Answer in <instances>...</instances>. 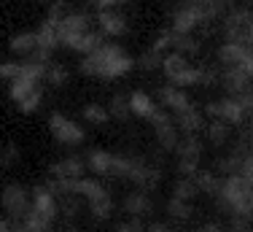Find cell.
Segmentation results:
<instances>
[{"instance_id": "1", "label": "cell", "mask_w": 253, "mask_h": 232, "mask_svg": "<svg viewBox=\"0 0 253 232\" xmlns=\"http://www.w3.org/2000/svg\"><path fill=\"white\" fill-rule=\"evenodd\" d=\"M132 68H135V59L124 52L119 44H102L94 49V52L84 54L78 70L89 78H100V81H113V78H122L126 76Z\"/></svg>"}, {"instance_id": "2", "label": "cell", "mask_w": 253, "mask_h": 232, "mask_svg": "<svg viewBox=\"0 0 253 232\" xmlns=\"http://www.w3.org/2000/svg\"><path fill=\"white\" fill-rule=\"evenodd\" d=\"M218 200L232 216H245V219L253 216V184L245 175L240 173L224 175L218 189Z\"/></svg>"}, {"instance_id": "3", "label": "cell", "mask_w": 253, "mask_h": 232, "mask_svg": "<svg viewBox=\"0 0 253 232\" xmlns=\"http://www.w3.org/2000/svg\"><path fill=\"white\" fill-rule=\"evenodd\" d=\"M70 194L86 200L89 213H92L97 222H102V219H108L113 213L111 192L105 189V184H100V181H94V178H76V181H70Z\"/></svg>"}, {"instance_id": "4", "label": "cell", "mask_w": 253, "mask_h": 232, "mask_svg": "<svg viewBox=\"0 0 253 232\" xmlns=\"http://www.w3.org/2000/svg\"><path fill=\"white\" fill-rule=\"evenodd\" d=\"M162 70H165L167 78H170V84H175V87H180V89L202 84V73H205V68L191 65L189 57L180 54V52H167L165 57H162Z\"/></svg>"}, {"instance_id": "5", "label": "cell", "mask_w": 253, "mask_h": 232, "mask_svg": "<svg viewBox=\"0 0 253 232\" xmlns=\"http://www.w3.org/2000/svg\"><path fill=\"white\" fill-rule=\"evenodd\" d=\"M210 19L205 16V11L200 8L197 0H183L175 11H172V19H170V30L175 35H194L202 24H208Z\"/></svg>"}, {"instance_id": "6", "label": "cell", "mask_w": 253, "mask_h": 232, "mask_svg": "<svg viewBox=\"0 0 253 232\" xmlns=\"http://www.w3.org/2000/svg\"><path fill=\"white\" fill-rule=\"evenodd\" d=\"M89 30H92V19H89V14H84V11H68V14L57 22L59 46H68L70 49L84 33H89Z\"/></svg>"}, {"instance_id": "7", "label": "cell", "mask_w": 253, "mask_h": 232, "mask_svg": "<svg viewBox=\"0 0 253 232\" xmlns=\"http://www.w3.org/2000/svg\"><path fill=\"white\" fill-rule=\"evenodd\" d=\"M0 205H3V211L8 213L11 222H22V219L27 216V211H30V192H27V186L16 184V181L5 184L3 192H0Z\"/></svg>"}, {"instance_id": "8", "label": "cell", "mask_w": 253, "mask_h": 232, "mask_svg": "<svg viewBox=\"0 0 253 232\" xmlns=\"http://www.w3.org/2000/svg\"><path fill=\"white\" fill-rule=\"evenodd\" d=\"M49 130L62 146H81L86 140V130L76 119H70V116L59 114V111H54L49 116Z\"/></svg>"}, {"instance_id": "9", "label": "cell", "mask_w": 253, "mask_h": 232, "mask_svg": "<svg viewBox=\"0 0 253 232\" xmlns=\"http://www.w3.org/2000/svg\"><path fill=\"white\" fill-rule=\"evenodd\" d=\"M205 114H208L210 119L224 121V124H229V127H237V124H243V121L248 119L245 111H243V106H240V100L232 97V95L221 97V100H215V103H208V106H205Z\"/></svg>"}, {"instance_id": "10", "label": "cell", "mask_w": 253, "mask_h": 232, "mask_svg": "<svg viewBox=\"0 0 253 232\" xmlns=\"http://www.w3.org/2000/svg\"><path fill=\"white\" fill-rule=\"evenodd\" d=\"M175 154H178V170L180 175H194L197 173V165L202 160V140L197 135H180L178 146H175Z\"/></svg>"}, {"instance_id": "11", "label": "cell", "mask_w": 253, "mask_h": 232, "mask_svg": "<svg viewBox=\"0 0 253 232\" xmlns=\"http://www.w3.org/2000/svg\"><path fill=\"white\" fill-rule=\"evenodd\" d=\"M151 127H154V135H156V140H159L162 149H165V151H175V146L180 140V130H178L175 116H170L167 111H162V108H159V114L151 119Z\"/></svg>"}, {"instance_id": "12", "label": "cell", "mask_w": 253, "mask_h": 232, "mask_svg": "<svg viewBox=\"0 0 253 232\" xmlns=\"http://www.w3.org/2000/svg\"><path fill=\"white\" fill-rule=\"evenodd\" d=\"M97 27L105 38H122L129 33V19L119 8H100L97 11Z\"/></svg>"}, {"instance_id": "13", "label": "cell", "mask_w": 253, "mask_h": 232, "mask_svg": "<svg viewBox=\"0 0 253 232\" xmlns=\"http://www.w3.org/2000/svg\"><path fill=\"white\" fill-rule=\"evenodd\" d=\"M218 84L224 87V92L232 95V97L245 95L253 89V78L248 76V70H243V68H221Z\"/></svg>"}, {"instance_id": "14", "label": "cell", "mask_w": 253, "mask_h": 232, "mask_svg": "<svg viewBox=\"0 0 253 232\" xmlns=\"http://www.w3.org/2000/svg\"><path fill=\"white\" fill-rule=\"evenodd\" d=\"M30 211L43 216V219H49V222H57L59 200L49 192V186H35L33 192H30Z\"/></svg>"}, {"instance_id": "15", "label": "cell", "mask_w": 253, "mask_h": 232, "mask_svg": "<svg viewBox=\"0 0 253 232\" xmlns=\"http://www.w3.org/2000/svg\"><path fill=\"white\" fill-rule=\"evenodd\" d=\"M221 68H243L251 62V49L243 41H224V46L218 49Z\"/></svg>"}, {"instance_id": "16", "label": "cell", "mask_w": 253, "mask_h": 232, "mask_svg": "<svg viewBox=\"0 0 253 232\" xmlns=\"http://www.w3.org/2000/svg\"><path fill=\"white\" fill-rule=\"evenodd\" d=\"M251 19L253 16H251L248 8L226 11L224 14V35H226V41H245V33H248Z\"/></svg>"}, {"instance_id": "17", "label": "cell", "mask_w": 253, "mask_h": 232, "mask_svg": "<svg viewBox=\"0 0 253 232\" xmlns=\"http://www.w3.org/2000/svg\"><path fill=\"white\" fill-rule=\"evenodd\" d=\"M84 170H86L84 157H65V160H59V162L51 165V168H49V175H51V178L76 181V178H84Z\"/></svg>"}, {"instance_id": "18", "label": "cell", "mask_w": 253, "mask_h": 232, "mask_svg": "<svg viewBox=\"0 0 253 232\" xmlns=\"http://www.w3.org/2000/svg\"><path fill=\"white\" fill-rule=\"evenodd\" d=\"M175 116V121H178V130L183 132V135H197V132L205 127V116L202 111L191 103V106H186L183 111H178V114H172Z\"/></svg>"}, {"instance_id": "19", "label": "cell", "mask_w": 253, "mask_h": 232, "mask_svg": "<svg viewBox=\"0 0 253 232\" xmlns=\"http://www.w3.org/2000/svg\"><path fill=\"white\" fill-rule=\"evenodd\" d=\"M129 111L132 116H140V119L151 121L156 114H159V106L154 103V97L148 92H143V89H135V92L129 95Z\"/></svg>"}, {"instance_id": "20", "label": "cell", "mask_w": 253, "mask_h": 232, "mask_svg": "<svg viewBox=\"0 0 253 232\" xmlns=\"http://www.w3.org/2000/svg\"><path fill=\"white\" fill-rule=\"evenodd\" d=\"M159 100L165 108H170V114H178L183 111L186 106H191V97L186 95V89L175 87V84H167V87L159 89Z\"/></svg>"}, {"instance_id": "21", "label": "cell", "mask_w": 253, "mask_h": 232, "mask_svg": "<svg viewBox=\"0 0 253 232\" xmlns=\"http://www.w3.org/2000/svg\"><path fill=\"white\" fill-rule=\"evenodd\" d=\"M8 52L11 54H19V57L30 59L35 52H38V33L35 30H27V33H19L8 41Z\"/></svg>"}, {"instance_id": "22", "label": "cell", "mask_w": 253, "mask_h": 232, "mask_svg": "<svg viewBox=\"0 0 253 232\" xmlns=\"http://www.w3.org/2000/svg\"><path fill=\"white\" fill-rule=\"evenodd\" d=\"M151 208H154V205H151L148 192H132V194H126V197H124V211L129 213V216H135V219L151 213Z\"/></svg>"}, {"instance_id": "23", "label": "cell", "mask_w": 253, "mask_h": 232, "mask_svg": "<svg viewBox=\"0 0 253 232\" xmlns=\"http://www.w3.org/2000/svg\"><path fill=\"white\" fill-rule=\"evenodd\" d=\"M86 168L92 170V173H97V175H111V170H113V154H111V151H102V149L89 151Z\"/></svg>"}, {"instance_id": "24", "label": "cell", "mask_w": 253, "mask_h": 232, "mask_svg": "<svg viewBox=\"0 0 253 232\" xmlns=\"http://www.w3.org/2000/svg\"><path fill=\"white\" fill-rule=\"evenodd\" d=\"M102 41H105V35L100 33V30H89V33H84L81 38L76 41L73 46H70V52H78V54H89V52H94Z\"/></svg>"}, {"instance_id": "25", "label": "cell", "mask_w": 253, "mask_h": 232, "mask_svg": "<svg viewBox=\"0 0 253 232\" xmlns=\"http://www.w3.org/2000/svg\"><path fill=\"white\" fill-rule=\"evenodd\" d=\"M84 121H89V124L100 127V124H108L111 121V111H108V106H100V103H89V106H84Z\"/></svg>"}, {"instance_id": "26", "label": "cell", "mask_w": 253, "mask_h": 232, "mask_svg": "<svg viewBox=\"0 0 253 232\" xmlns=\"http://www.w3.org/2000/svg\"><path fill=\"white\" fill-rule=\"evenodd\" d=\"M200 194V186H197L194 175H180V181L175 184V189H172V197L178 200H186V203H191V200Z\"/></svg>"}, {"instance_id": "27", "label": "cell", "mask_w": 253, "mask_h": 232, "mask_svg": "<svg viewBox=\"0 0 253 232\" xmlns=\"http://www.w3.org/2000/svg\"><path fill=\"white\" fill-rule=\"evenodd\" d=\"M194 181H197V186H200V192H205V194H215V197H218L221 178H218L215 173H210V170H197V173H194Z\"/></svg>"}, {"instance_id": "28", "label": "cell", "mask_w": 253, "mask_h": 232, "mask_svg": "<svg viewBox=\"0 0 253 232\" xmlns=\"http://www.w3.org/2000/svg\"><path fill=\"white\" fill-rule=\"evenodd\" d=\"M108 111H111V119H119V121H126L129 119V97L126 95H113L111 103H108Z\"/></svg>"}, {"instance_id": "29", "label": "cell", "mask_w": 253, "mask_h": 232, "mask_svg": "<svg viewBox=\"0 0 253 232\" xmlns=\"http://www.w3.org/2000/svg\"><path fill=\"white\" fill-rule=\"evenodd\" d=\"M197 3H200V8L205 11L208 19H218L232 8V0H197Z\"/></svg>"}, {"instance_id": "30", "label": "cell", "mask_w": 253, "mask_h": 232, "mask_svg": "<svg viewBox=\"0 0 253 232\" xmlns=\"http://www.w3.org/2000/svg\"><path fill=\"white\" fill-rule=\"evenodd\" d=\"M70 73L65 65H57V62H46V73H43V81H49L51 87H62V84H68Z\"/></svg>"}, {"instance_id": "31", "label": "cell", "mask_w": 253, "mask_h": 232, "mask_svg": "<svg viewBox=\"0 0 253 232\" xmlns=\"http://www.w3.org/2000/svg\"><path fill=\"white\" fill-rule=\"evenodd\" d=\"M167 213H170L172 219H178V222H186V219L194 216V205L186 203V200L170 197V203H167Z\"/></svg>"}, {"instance_id": "32", "label": "cell", "mask_w": 253, "mask_h": 232, "mask_svg": "<svg viewBox=\"0 0 253 232\" xmlns=\"http://www.w3.org/2000/svg\"><path fill=\"white\" fill-rule=\"evenodd\" d=\"M22 227H25L27 232H51L54 230V222L38 216V213H33V211H27V216L22 219Z\"/></svg>"}, {"instance_id": "33", "label": "cell", "mask_w": 253, "mask_h": 232, "mask_svg": "<svg viewBox=\"0 0 253 232\" xmlns=\"http://www.w3.org/2000/svg\"><path fill=\"white\" fill-rule=\"evenodd\" d=\"M229 130H232V127H229V124H224V121H218V119H210V124H208V138H210V143H215V146L226 143V138H229Z\"/></svg>"}, {"instance_id": "34", "label": "cell", "mask_w": 253, "mask_h": 232, "mask_svg": "<svg viewBox=\"0 0 253 232\" xmlns=\"http://www.w3.org/2000/svg\"><path fill=\"white\" fill-rule=\"evenodd\" d=\"M22 73H25V59H8V62H0V78L3 81H14V78H19Z\"/></svg>"}, {"instance_id": "35", "label": "cell", "mask_w": 253, "mask_h": 232, "mask_svg": "<svg viewBox=\"0 0 253 232\" xmlns=\"http://www.w3.org/2000/svg\"><path fill=\"white\" fill-rule=\"evenodd\" d=\"M162 57H165V54L156 52V49L151 46V49H148V52L140 57V59H135V65H140L143 70H156V68H162Z\"/></svg>"}, {"instance_id": "36", "label": "cell", "mask_w": 253, "mask_h": 232, "mask_svg": "<svg viewBox=\"0 0 253 232\" xmlns=\"http://www.w3.org/2000/svg\"><path fill=\"white\" fill-rule=\"evenodd\" d=\"M19 157H22V149L16 143H8L3 151H0V168H3V170L14 168V165L19 162Z\"/></svg>"}, {"instance_id": "37", "label": "cell", "mask_w": 253, "mask_h": 232, "mask_svg": "<svg viewBox=\"0 0 253 232\" xmlns=\"http://www.w3.org/2000/svg\"><path fill=\"white\" fill-rule=\"evenodd\" d=\"M226 232H251V222L245 216H232V222L224 224Z\"/></svg>"}, {"instance_id": "38", "label": "cell", "mask_w": 253, "mask_h": 232, "mask_svg": "<svg viewBox=\"0 0 253 232\" xmlns=\"http://www.w3.org/2000/svg\"><path fill=\"white\" fill-rule=\"evenodd\" d=\"M116 232H146V224H143L140 219H135V216H132L129 222H122V224H119Z\"/></svg>"}, {"instance_id": "39", "label": "cell", "mask_w": 253, "mask_h": 232, "mask_svg": "<svg viewBox=\"0 0 253 232\" xmlns=\"http://www.w3.org/2000/svg\"><path fill=\"white\" fill-rule=\"evenodd\" d=\"M240 175H245V178L253 184V149H248V154H245L243 165H240Z\"/></svg>"}, {"instance_id": "40", "label": "cell", "mask_w": 253, "mask_h": 232, "mask_svg": "<svg viewBox=\"0 0 253 232\" xmlns=\"http://www.w3.org/2000/svg\"><path fill=\"white\" fill-rule=\"evenodd\" d=\"M237 100H240V106H243L245 116L253 119V89H251V92H245V95H237Z\"/></svg>"}, {"instance_id": "41", "label": "cell", "mask_w": 253, "mask_h": 232, "mask_svg": "<svg viewBox=\"0 0 253 232\" xmlns=\"http://www.w3.org/2000/svg\"><path fill=\"white\" fill-rule=\"evenodd\" d=\"M197 232H226V227L224 224H218V222H205V224H200V230Z\"/></svg>"}, {"instance_id": "42", "label": "cell", "mask_w": 253, "mask_h": 232, "mask_svg": "<svg viewBox=\"0 0 253 232\" xmlns=\"http://www.w3.org/2000/svg\"><path fill=\"white\" fill-rule=\"evenodd\" d=\"M126 0H100L97 8H119V5H124Z\"/></svg>"}, {"instance_id": "43", "label": "cell", "mask_w": 253, "mask_h": 232, "mask_svg": "<svg viewBox=\"0 0 253 232\" xmlns=\"http://www.w3.org/2000/svg\"><path fill=\"white\" fill-rule=\"evenodd\" d=\"M0 232H11V222H8V219H0Z\"/></svg>"}, {"instance_id": "44", "label": "cell", "mask_w": 253, "mask_h": 232, "mask_svg": "<svg viewBox=\"0 0 253 232\" xmlns=\"http://www.w3.org/2000/svg\"><path fill=\"white\" fill-rule=\"evenodd\" d=\"M11 232H27L25 227H22V224H19V227H11Z\"/></svg>"}, {"instance_id": "45", "label": "cell", "mask_w": 253, "mask_h": 232, "mask_svg": "<svg viewBox=\"0 0 253 232\" xmlns=\"http://www.w3.org/2000/svg\"><path fill=\"white\" fill-rule=\"evenodd\" d=\"M86 3H89V5H97V3H100V0H86Z\"/></svg>"}, {"instance_id": "46", "label": "cell", "mask_w": 253, "mask_h": 232, "mask_svg": "<svg viewBox=\"0 0 253 232\" xmlns=\"http://www.w3.org/2000/svg\"><path fill=\"white\" fill-rule=\"evenodd\" d=\"M70 232H73V230H70Z\"/></svg>"}]
</instances>
